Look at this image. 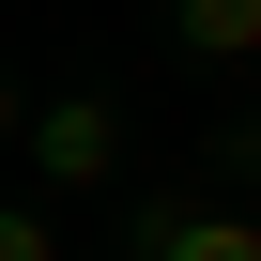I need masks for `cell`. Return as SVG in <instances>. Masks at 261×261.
I'll return each instance as SVG.
<instances>
[{
  "instance_id": "1",
  "label": "cell",
  "mask_w": 261,
  "mask_h": 261,
  "mask_svg": "<svg viewBox=\"0 0 261 261\" xmlns=\"http://www.w3.org/2000/svg\"><path fill=\"white\" fill-rule=\"evenodd\" d=\"M31 169H46V185H108V169H123V108H108V92H46V108H31Z\"/></svg>"
},
{
  "instance_id": "2",
  "label": "cell",
  "mask_w": 261,
  "mask_h": 261,
  "mask_svg": "<svg viewBox=\"0 0 261 261\" xmlns=\"http://www.w3.org/2000/svg\"><path fill=\"white\" fill-rule=\"evenodd\" d=\"M139 246H154V261H261V215H246V200H154Z\"/></svg>"
},
{
  "instance_id": "3",
  "label": "cell",
  "mask_w": 261,
  "mask_h": 261,
  "mask_svg": "<svg viewBox=\"0 0 261 261\" xmlns=\"http://www.w3.org/2000/svg\"><path fill=\"white\" fill-rule=\"evenodd\" d=\"M169 31H185L200 62H246V46H261V0H169Z\"/></svg>"
},
{
  "instance_id": "4",
  "label": "cell",
  "mask_w": 261,
  "mask_h": 261,
  "mask_svg": "<svg viewBox=\"0 0 261 261\" xmlns=\"http://www.w3.org/2000/svg\"><path fill=\"white\" fill-rule=\"evenodd\" d=\"M0 261H62V230H46L31 200H0Z\"/></svg>"
},
{
  "instance_id": "5",
  "label": "cell",
  "mask_w": 261,
  "mask_h": 261,
  "mask_svg": "<svg viewBox=\"0 0 261 261\" xmlns=\"http://www.w3.org/2000/svg\"><path fill=\"white\" fill-rule=\"evenodd\" d=\"M215 185H230V200L261 185V123H230V139H215Z\"/></svg>"
},
{
  "instance_id": "6",
  "label": "cell",
  "mask_w": 261,
  "mask_h": 261,
  "mask_svg": "<svg viewBox=\"0 0 261 261\" xmlns=\"http://www.w3.org/2000/svg\"><path fill=\"white\" fill-rule=\"evenodd\" d=\"M16 123H31V108H16V77H0V139H16Z\"/></svg>"
},
{
  "instance_id": "7",
  "label": "cell",
  "mask_w": 261,
  "mask_h": 261,
  "mask_svg": "<svg viewBox=\"0 0 261 261\" xmlns=\"http://www.w3.org/2000/svg\"><path fill=\"white\" fill-rule=\"evenodd\" d=\"M123 261H154V246H123Z\"/></svg>"
}]
</instances>
